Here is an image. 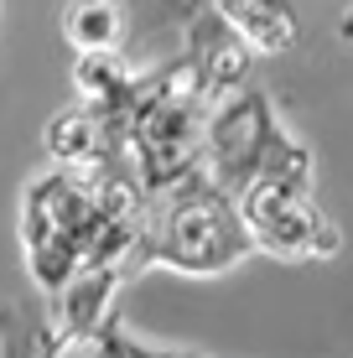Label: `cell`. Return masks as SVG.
I'll return each instance as SVG.
<instances>
[{"instance_id":"obj_2","label":"cell","mask_w":353,"mask_h":358,"mask_svg":"<svg viewBox=\"0 0 353 358\" xmlns=\"http://www.w3.org/2000/svg\"><path fill=\"white\" fill-rule=\"evenodd\" d=\"M203 115H208V89L198 68L182 63L161 73H136V109H130V135H125V162L136 182L151 192L177 187L182 177L198 171L203 156Z\"/></svg>"},{"instance_id":"obj_6","label":"cell","mask_w":353,"mask_h":358,"mask_svg":"<svg viewBox=\"0 0 353 358\" xmlns=\"http://www.w3.org/2000/svg\"><path fill=\"white\" fill-rule=\"evenodd\" d=\"M250 57H254V47L234 31V21L224 16V6H213L208 16L192 27V52H187V63L198 68L208 99L224 94V89H239V83H245V73H250Z\"/></svg>"},{"instance_id":"obj_9","label":"cell","mask_w":353,"mask_h":358,"mask_svg":"<svg viewBox=\"0 0 353 358\" xmlns=\"http://www.w3.org/2000/svg\"><path fill=\"white\" fill-rule=\"evenodd\" d=\"M125 31V10L120 0H73L63 10V36L78 52H99V47H120Z\"/></svg>"},{"instance_id":"obj_4","label":"cell","mask_w":353,"mask_h":358,"mask_svg":"<svg viewBox=\"0 0 353 358\" xmlns=\"http://www.w3.org/2000/svg\"><path fill=\"white\" fill-rule=\"evenodd\" d=\"M254 250L275 255V260H333L343 250L338 224L322 213L317 192L296 187H245L234 197Z\"/></svg>"},{"instance_id":"obj_3","label":"cell","mask_w":353,"mask_h":358,"mask_svg":"<svg viewBox=\"0 0 353 358\" xmlns=\"http://www.w3.org/2000/svg\"><path fill=\"white\" fill-rule=\"evenodd\" d=\"M286 120L275 115L271 94L265 89H224L208 99V115H203V156L198 171L208 182H218L229 197H239L254 182V171L265 166V156L281 145Z\"/></svg>"},{"instance_id":"obj_11","label":"cell","mask_w":353,"mask_h":358,"mask_svg":"<svg viewBox=\"0 0 353 358\" xmlns=\"http://www.w3.org/2000/svg\"><path fill=\"white\" fill-rule=\"evenodd\" d=\"M338 36H343V42H353V6L343 10V27H338Z\"/></svg>"},{"instance_id":"obj_1","label":"cell","mask_w":353,"mask_h":358,"mask_svg":"<svg viewBox=\"0 0 353 358\" xmlns=\"http://www.w3.org/2000/svg\"><path fill=\"white\" fill-rule=\"evenodd\" d=\"M250 255H254V239L245 229L239 203L203 171L145 197L141 265L172 270L187 280H218L229 270H239Z\"/></svg>"},{"instance_id":"obj_8","label":"cell","mask_w":353,"mask_h":358,"mask_svg":"<svg viewBox=\"0 0 353 358\" xmlns=\"http://www.w3.org/2000/svg\"><path fill=\"white\" fill-rule=\"evenodd\" d=\"M234 31L245 36L254 52H286L296 47V10L286 0H218Z\"/></svg>"},{"instance_id":"obj_5","label":"cell","mask_w":353,"mask_h":358,"mask_svg":"<svg viewBox=\"0 0 353 358\" xmlns=\"http://www.w3.org/2000/svg\"><path fill=\"white\" fill-rule=\"evenodd\" d=\"M120 265H83L63 291H52V353H83V343L115 317Z\"/></svg>"},{"instance_id":"obj_7","label":"cell","mask_w":353,"mask_h":358,"mask_svg":"<svg viewBox=\"0 0 353 358\" xmlns=\"http://www.w3.org/2000/svg\"><path fill=\"white\" fill-rule=\"evenodd\" d=\"M47 156H52V166H89V162H120L115 145H109V130L99 120V109L89 104V99H78V104L57 109L52 120H47V135H42Z\"/></svg>"},{"instance_id":"obj_10","label":"cell","mask_w":353,"mask_h":358,"mask_svg":"<svg viewBox=\"0 0 353 358\" xmlns=\"http://www.w3.org/2000/svg\"><path fill=\"white\" fill-rule=\"evenodd\" d=\"M73 78H78V99H104L130 78V68L120 57V47H99V52H78Z\"/></svg>"}]
</instances>
